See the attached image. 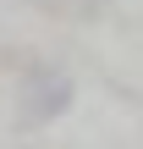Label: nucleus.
I'll return each mask as SVG.
<instances>
[{"label": "nucleus", "mask_w": 143, "mask_h": 149, "mask_svg": "<svg viewBox=\"0 0 143 149\" xmlns=\"http://www.w3.org/2000/svg\"><path fill=\"white\" fill-rule=\"evenodd\" d=\"M72 105V77L61 72H28L22 83V122H50Z\"/></svg>", "instance_id": "nucleus-1"}]
</instances>
